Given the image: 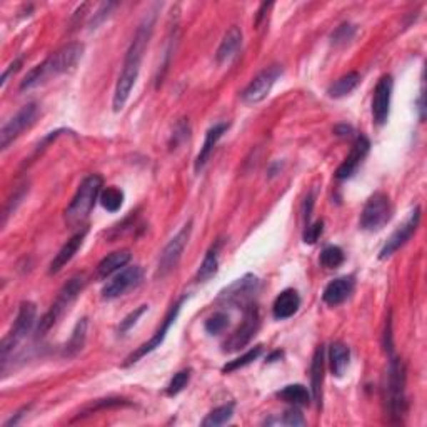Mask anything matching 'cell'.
<instances>
[{"label": "cell", "mask_w": 427, "mask_h": 427, "mask_svg": "<svg viewBox=\"0 0 427 427\" xmlns=\"http://www.w3.org/2000/svg\"><path fill=\"white\" fill-rule=\"evenodd\" d=\"M154 26H156V11H149L147 16L142 19L139 24L136 34L131 42V47L126 54V61H124L122 72L119 76L116 92H114L112 107L116 112H121L129 101L134 86H136L139 72H141L144 54L147 51L149 42H151Z\"/></svg>", "instance_id": "1"}, {"label": "cell", "mask_w": 427, "mask_h": 427, "mask_svg": "<svg viewBox=\"0 0 427 427\" xmlns=\"http://www.w3.org/2000/svg\"><path fill=\"white\" fill-rule=\"evenodd\" d=\"M84 56V46L81 42H71L62 49H59L56 54L47 57L42 64L34 67L31 72L24 77L21 84V91H31L34 87H39L41 84L51 81L52 77L62 76L76 69Z\"/></svg>", "instance_id": "2"}, {"label": "cell", "mask_w": 427, "mask_h": 427, "mask_svg": "<svg viewBox=\"0 0 427 427\" xmlns=\"http://www.w3.org/2000/svg\"><path fill=\"white\" fill-rule=\"evenodd\" d=\"M102 192V177L94 174L82 181L79 186L76 196L69 204L66 211V219L71 226H82L89 219L94 206H96L97 199L101 197Z\"/></svg>", "instance_id": "3"}, {"label": "cell", "mask_w": 427, "mask_h": 427, "mask_svg": "<svg viewBox=\"0 0 427 427\" xmlns=\"http://www.w3.org/2000/svg\"><path fill=\"white\" fill-rule=\"evenodd\" d=\"M386 404L391 422H401L406 414V366L397 357H392L387 369Z\"/></svg>", "instance_id": "4"}, {"label": "cell", "mask_w": 427, "mask_h": 427, "mask_svg": "<svg viewBox=\"0 0 427 427\" xmlns=\"http://www.w3.org/2000/svg\"><path fill=\"white\" fill-rule=\"evenodd\" d=\"M84 287H86V276L84 274H77L67 281V284L62 287L61 292H59L56 302H54L47 314L42 317L41 322H39V327H37L39 336L41 337L46 336L47 332L57 324V321L66 314V311H69V307L74 304V301L77 299Z\"/></svg>", "instance_id": "5"}, {"label": "cell", "mask_w": 427, "mask_h": 427, "mask_svg": "<svg viewBox=\"0 0 427 427\" xmlns=\"http://www.w3.org/2000/svg\"><path fill=\"white\" fill-rule=\"evenodd\" d=\"M37 317V307L34 302H22L21 307H19V314L16 317V322H14L12 329L9 334L2 339V344H0V361H2V371L6 369L9 356L12 354L14 349L21 344V342L26 339L27 334H31L34 329V324H36Z\"/></svg>", "instance_id": "6"}, {"label": "cell", "mask_w": 427, "mask_h": 427, "mask_svg": "<svg viewBox=\"0 0 427 427\" xmlns=\"http://www.w3.org/2000/svg\"><path fill=\"white\" fill-rule=\"evenodd\" d=\"M392 217L391 199L384 192H376L367 199L361 212V229L367 232L381 231Z\"/></svg>", "instance_id": "7"}, {"label": "cell", "mask_w": 427, "mask_h": 427, "mask_svg": "<svg viewBox=\"0 0 427 427\" xmlns=\"http://www.w3.org/2000/svg\"><path fill=\"white\" fill-rule=\"evenodd\" d=\"M191 232H192V221H189L187 224L184 226L171 241H169V244L164 247L161 259H159V267H157L159 277H166L167 274H171V272L176 269V266L179 264V261H181L182 257V252L186 249L189 237H191Z\"/></svg>", "instance_id": "8"}, {"label": "cell", "mask_w": 427, "mask_h": 427, "mask_svg": "<svg viewBox=\"0 0 427 427\" xmlns=\"http://www.w3.org/2000/svg\"><path fill=\"white\" fill-rule=\"evenodd\" d=\"M39 114V107L37 104H27V106H24L21 111H19L16 116L9 119V121L4 124L2 131H0V147H2V151H6V149L11 146V144L16 141V139L21 137V134L29 129L36 121Z\"/></svg>", "instance_id": "9"}, {"label": "cell", "mask_w": 427, "mask_h": 427, "mask_svg": "<svg viewBox=\"0 0 427 427\" xmlns=\"http://www.w3.org/2000/svg\"><path fill=\"white\" fill-rule=\"evenodd\" d=\"M282 67L271 66L262 71L259 76L252 79V82L242 92V101L246 104H259L269 96L277 79L281 77Z\"/></svg>", "instance_id": "10"}, {"label": "cell", "mask_w": 427, "mask_h": 427, "mask_svg": "<svg viewBox=\"0 0 427 427\" xmlns=\"http://www.w3.org/2000/svg\"><path fill=\"white\" fill-rule=\"evenodd\" d=\"M142 276H144V272H142L141 266L126 267V269L117 272V274L114 276L106 286H104L102 297L107 301H112L124 294H127L129 291L141 284Z\"/></svg>", "instance_id": "11"}, {"label": "cell", "mask_w": 427, "mask_h": 427, "mask_svg": "<svg viewBox=\"0 0 427 427\" xmlns=\"http://www.w3.org/2000/svg\"><path fill=\"white\" fill-rule=\"evenodd\" d=\"M184 297L181 301L179 302H176V304H174L172 307H171V311L167 312V316H166V319H164V322H162V326L159 327V331L156 332V334H154L151 339H149L147 342H144V344L139 347V349L136 351V352H132L131 356L127 357L126 359V362H124V366H131V364H136V362L141 359V357H144V356H147V354H151L152 351H156L157 347H161V344L164 342V339H166V336H167V332H169V329H171V326L174 324V322H176V319H177V316H179V312H181V307H182V304H184Z\"/></svg>", "instance_id": "12"}, {"label": "cell", "mask_w": 427, "mask_h": 427, "mask_svg": "<svg viewBox=\"0 0 427 427\" xmlns=\"http://www.w3.org/2000/svg\"><path fill=\"white\" fill-rule=\"evenodd\" d=\"M259 324H261L259 309L252 304L247 306L244 322H242V326H239V329H237L234 334H232L229 339L226 341L224 351L236 352V351L242 349V347H246L251 342L252 337L256 336L257 329H259Z\"/></svg>", "instance_id": "13"}, {"label": "cell", "mask_w": 427, "mask_h": 427, "mask_svg": "<svg viewBox=\"0 0 427 427\" xmlns=\"http://www.w3.org/2000/svg\"><path fill=\"white\" fill-rule=\"evenodd\" d=\"M392 89H394V81L389 74L382 76L376 84L374 97H372V117L377 126H384L389 119Z\"/></svg>", "instance_id": "14"}, {"label": "cell", "mask_w": 427, "mask_h": 427, "mask_svg": "<svg viewBox=\"0 0 427 427\" xmlns=\"http://www.w3.org/2000/svg\"><path fill=\"white\" fill-rule=\"evenodd\" d=\"M257 289H259V281H257V277L247 274L242 277V279H237L234 284H231L226 291H222L221 301H226L227 304L251 306Z\"/></svg>", "instance_id": "15"}, {"label": "cell", "mask_w": 427, "mask_h": 427, "mask_svg": "<svg viewBox=\"0 0 427 427\" xmlns=\"http://www.w3.org/2000/svg\"><path fill=\"white\" fill-rule=\"evenodd\" d=\"M419 222H421V209L416 207L414 211L411 212V216L407 217V221L404 222V224H402L401 227H397V229L392 232V236L389 237V239H387V242L384 244V247H382V251L379 254V259H387V257H391L397 249H401V247L411 239L412 234H414L417 226H419Z\"/></svg>", "instance_id": "16"}, {"label": "cell", "mask_w": 427, "mask_h": 427, "mask_svg": "<svg viewBox=\"0 0 427 427\" xmlns=\"http://www.w3.org/2000/svg\"><path fill=\"white\" fill-rule=\"evenodd\" d=\"M369 151H371L369 139H367L366 136L357 137L356 142L352 144L349 156L346 157V161L341 164L339 169H337L336 177L339 179V181H346V179H351L357 172V169H359L361 164L364 162V159L367 157Z\"/></svg>", "instance_id": "17"}, {"label": "cell", "mask_w": 427, "mask_h": 427, "mask_svg": "<svg viewBox=\"0 0 427 427\" xmlns=\"http://www.w3.org/2000/svg\"><path fill=\"white\" fill-rule=\"evenodd\" d=\"M356 287V281L352 276H344V277H337L329 284L326 286L324 292H322V301L326 302L327 306H341L342 302H346L349 299L352 292H354Z\"/></svg>", "instance_id": "18"}, {"label": "cell", "mask_w": 427, "mask_h": 427, "mask_svg": "<svg viewBox=\"0 0 427 427\" xmlns=\"http://www.w3.org/2000/svg\"><path fill=\"white\" fill-rule=\"evenodd\" d=\"M324 369H326V349L324 346H319L314 352L311 364V391L312 399L317 406L322 402V382H324Z\"/></svg>", "instance_id": "19"}, {"label": "cell", "mask_w": 427, "mask_h": 427, "mask_svg": "<svg viewBox=\"0 0 427 427\" xmlns=\"http://www.w3.org/2000/svg\"><path fill=\"white\" fill-rule=\"evenodd\" d=\"M301 307V297L294 289H286L282 291L279 296L276 297L274 306H272V314L277 321H286L289 319L299 311Z\"/></svg>", "instance_id": "20"}, {"label": "cell", "mask_w": 427, "mask_h": 427, "mask_svg": "<svg viewBox=\"0 0 427 427\" xmlns=\"http://www.w3.org/2000/svg\"><path fill=\"white\" fill-rule=\"evenodd\" d=\"M86 234H87L86 229L82 232H77L76 236H72L71 239L62 246V249L57 252L56 257H54V261L51 262V267H49V272H51V274H57L59 271H62L64 266H67L69 262L72 261V257L77 254L79 249H81Z\"/></svg>", "instance_id": "21"}, {"label": "cell", "mask_w": 427, "mask_h": 427, "mask_svg": "<svg viewBox=\"0 0 427 427\" xmlns=\"http://www.w3.org/2000/svg\"><path fill=\"white\" fill-rule=\"evenodd\" d=\"M229 129V124H216V126L211 127L206 134V141H204L202 147H201V152H199V156L196 159V172H201L204 166H206L209 159H211V154L214 151V147L217 146V142H219V139L224 136V132Z\"/></svg>", "instance_id": "22"}, {"label": "cell", "mask_w": 427, "mask_h": 427, "mask_svg": "<svg viewBox=\"0 0 427 427\" xmlns=\"http://www.w3.org/2000/svg\"><path fill=\"white\" fill-rule=\"evenodd\" d=\"M242 46V31L237 26H232L229 31L226 32L224 39H222L219 49H217L216 59L219 64L229 62L232 57L236 56L239 47Z\"/></svg>", "instance_id": "23"}, {"label": "cell", "mask_w": 427, "mask_h": 427, "mask_svg": "<svg viewBox=\"0 0 427 427\" xmlns=\"http://www.w3.org/2000/svg\"><path fill=\"white\" fill-rule=\"evenodd\" d=\"M329 361H331L332 374L336 377L344 376L351 361L349 347H347L344 342H332L329 349Z\"/></svg>", "instance_id": "24"}, {"label": "cell", "mask_w": 427, "mask_h": 427, "mask_svg": "<svg viewBox=\"0 0 427 427\" xmlns=\"http://www.w3.org/2000/svg\"><path fill=\"white\" fill-rule=\"evenodd\" d=\"M131 251L122 249V251H116L112 254H109L104 257V259L99 262L97 266V274L101 277H107L114 274V272L121 271L122 267H126L131 261Z\"/></svg>", "instance_id": "25"}, {"label": "cell", "mask_w": 427, "mask_h": 427, "mask_svg": "<svg viewBox=\"0 0 427 427\" xmlns=\"http://www.w3.org/2000/svg\"><path fill=\"white\" fill-rule=\"evenodd\" d=\"M87 326H89L87 317H82V319L77 322L71 334V339L67 341L66 347H64V356L74 357L84 349L87 339Z\"/></svg>", "instance_id": "26"}, {"label": "cell", "mask_w": 427, "mask_h": 427, "mask_svg": "<svg viewBox=\"0 0 427 427\" xmlns=\"http://www.w3.org/2000/svg\"><path fill=\"white\" fill-rule=\"evenodd\" d=\"M277 397H279L281 401L287 402V404H292L296 407L307 406L311 402V392L307 391V387L302 384L286 386L284 389L277 392Z\"/></svg>", "instance_id": "27"}, {"label": "cell", "mask_w": 427, "mask_h": 427, "mask_svg": "<svg viewBox=\"0 0 427 427\" xmlns=\"http://www.w3.org/2000/svg\"><path fill=\"white\" fill-rule=\"evenodd\" d=\"M359 82H361L359 74L349 72V74H346V76H342L341 79H337V81L332 84L329 89H327V94H329V97H332V99L346 97V96H349V94L354 91L357 86H359Z\"/></svg>", "instance_id": "28"}, {"label": "cell", "mask_w": 427, "mask_h": 427, "mask_svg": "<svg viewBox=\"0 0 427 427\" xmlns=\"http://www.w3.org/2000/svg\"><path fill=\"white\" fill-rule=\"evenodd\" d=\"M217 252H219V247L216 246L204 257L202 264L196 274L197 282H206L217 274V269H219V254Z\"/></svg>", "instance_id": "29"}, {"label": "cell", "mask_w": 427, "mask_h": 427, "mask_svg": "<svg viewBox=\"0 0 427 427\" xmlns=\"http://www.w3.org/2000/svg\"><path fill=\"white\" fill-rule=\"evenodd\" d=\"M234 416V406H221L217 409H214L212 412H209L206 419L202 421L204 427H219L227 424Z\"/></svg>", "instance_id": "30"}, {"label": "cell", "mask_w": 427, "mask_h": 427, "mask_svg": "<svg viewBox=\"0 0 427 427\" xmlns=\"http://www.w3.org/2000/svg\"><path fill=\"white\" fill-rule=\"evenodd\" d=\"M99 201H101L102 207L106 209L107 212H117L124 204V192L119 187H107L101 192Z\"/></svg>", "instance_id": "31"}, {"label": "cell", "mask_w": 427, "mask_h": 427, "mask_svg": "<svg viewBox=\"0 0 427 427\" xmlns=\"http://www.w3.org/2000/svg\"><path fill=\"white\" fill-rule=\"evenodd\" d=\"M344 251L337 246H327L326 249L321 252V264L322 267H326V269H336V267H339L342 262H344Z\"/></svg>", "instance_id": "32"}, {"label": "cell", "mask_w": 427, "mask_h": 427, "mask_svg": "<svg viewBox=\"0 0 427 427\" xmlns=\"http://www.w3.org/2000/svg\"><path fill=\"white\" fill-rule=\"evenodd\" d=\"M262 354V346H256L254 349H251V351H247L244 356H241V357H237V359H234V361H231L229 364H226L224 366V372H232V371H237V369H241V367H246V366H249L251 362H254L257 357H259Z\"/></svg>", "instance_id": "33"}, {"label": "cell", "mask_w": 427, "mask_h": 427, "mask_svg": "<svg viewBox=\"0 0 427 427\" xmlns=\"http://www.w3.org/2000/svg\"><path fill=\"white\" fill-rule=\"evenodd\" d=\"M27 192H29V184L24 182V184H21V186H17V189L12 194V197H9V201L6 204V209H4V219H2L4 224L7 222V217L11 216L12 212H16L17 206L24 201V197H26Z\"/></svg>", "instance_id": "34"}, {"label": "cell", "mask_w": 427, "mask_h": 427, "mask_svg": "<svg viewBox=\"0 0 427 427\" xmlns=\"http://www.w3.org/2000/svg\"><path fill=\"white\" fill-rule=\"evenodd\" d=\"M272 424H281V426H306V419L304 416L301 414V411L294 406L292 409L286 411L282 419H269L266 421V426H272Z\"/></svg>", "instance_id": "35"}, {"label": "cell", "mask_w": 427, "mask_h": 427, "mask_svg": "<svg viewBox=\"0 0 427 427\" xmlns=\"http://www.w3.org/2000/svg\"><path fill=\"white\" fill-rule=\"evenodd\" d=\"M227 326H229V316L224 314V312H216V314H212L211 317H209V319L206 321V324H204L206 331L212 336H217V334H221V332H224Z\"/></svg>", "instance_id": "36"}, {"label": "cell", "mask_w": 427, "mask_h": 427, "mask_svg": "<svg viewBox=\"0 0 427 427\" xmlns=\"http://www.w3.org/2000/svg\"><path fill=\"white\" fill-rule=\"evenodd\" d=\"M356 32H357L356 26H352L349 22L342 24V26H339L334 32H332L331 36L332 44H334V46H344V44L351 42L352 39H354Z\"/></svg>", "instance_id": "37"}, {"label": "cell", "mask_w": 427, "mask_h": 427, "mask_svg": "<svg viewBox=\"0 0 427 427\" xmlns=\"http://www.w3.org/2000/svg\"><path fill=\"white\" fill-rule=\"evenodd\" d=\"M189 381H191V371L189 369H184L181 372H177L176 376L172 377L171 382H169L167 386V396H177L179 392H182L184 389H186V386L189 384Z\"/></svg>", "instance_id": "38"}, {"label": "cell", "mask_w": 427, "mask_h": 427, "mask_svg": "<svg viewBox=\"0 0 427 427\" xmlns=\"http://www.w3.org/2000/svg\"><path fill=\"white\" fill-rule=\"evenodd\" d=\"M322 231H324V222L317 221L314 224H307L304 231V242L306 244H316L317 239H319Z\"/></svg>", "instance_id": "39"}, {"label": "cell", "mask_w": 427, "mask_h": 427, "mask_svg": "<svg viewBox=\"0 0 427 427\" xmlns=\"http://www.w3.org/2000/svg\"><path fill=\"white\" fill-rule=\"evenodd\" d=\"M147 311V306H141L139 307V309H136L134 312H131V314H129L126 319H124L122 322H121V326H119V332H127L129 329H131V327L136 324V322L141 319V316L144 314V312Z\"/></svg>", "instance_id": "40"}, {"label": "cell", "mask_w": 427, "mask_h": 427, "mask_svg": "<svg viewBox=\"0 0 427 427\" xmlns=\"http://www.w3.org/2000/svg\"><path fill=\"white\" fill-rule=\"evenodd\" d=\"M117 4H112V2H107V4H102L101 7H99V11L94 14V19L91 22V27L92 29H97L99 24H102L106 19L109 17V14H111V11L114 7H116Z\"/></svg>", "instance_id": "41"}, {"label": "cell", "mask_w": 427, "mask_h": 427, "mask_svg": "<svg viewBox=\"0 0 427 427\" xmlns=\"http://www.w3.org/2000/svg\"><path fill=\"white\" fill-rule=\"evenodd\" d=\"M186 139H189V124L181 121L176 127V134H174V146H177L179 142L186 141Z\"/></svg>", "instance_id": "42"}, {"label": "cell", "mask_w": 427, "mask_h": 427, "mask_svg": "<svg viewBox=\"0 0 427 427\" xmlns=\"http://www.w3.org/2000/svg\"><path fill=\"white\" fill-rule=\"evenodd\" d=\"M21 66H22V59H17V61H16V62H14V64H12V66H9V69H7V71H6V72H4V76H2V81H0V86H2V87H4V86H6V84H7V79H9V77H11V76H12V74H16V72L19 71V69H21Z\"/></svg>", "instance_id": "43"}, {"label": "cell", "mask_w": 427, "mask_h": 427, "mask_svg": "<svg viewBox=\"0 0 427 427\" xmlns=\"http://www.w3.org/2000/svg\"><path fill=\"white\" fill-rule=\"evenodd\" d=\"M312 207H314V194H309V196H307V199H306V204H304V221H306V226L309 224V221H311Z\"/></svg>", "instance_id": "44"}, {"label": "cell", "mask_w": 427, "mask_h": 427, "mask_svg": "<svg viewBox=\"0 0 427 427\" xmlns=\"http://www.w3.org/2000/svg\"><path fill=\"white\" fill-rule=\"evenodd\" d=\"M351 132H352L351 127H346V126L336 127V134H339V136H349Z\"/></svg>", "instance_id": "45"}]
</instances>
